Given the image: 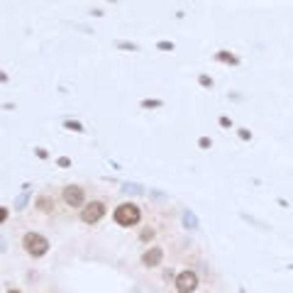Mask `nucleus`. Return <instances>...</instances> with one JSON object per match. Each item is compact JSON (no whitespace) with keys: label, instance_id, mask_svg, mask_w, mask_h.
Instances as JSON below:
<instances>
[{"label":"nucleus","instance_id":"obj_1","mask_svg":"<svg viewBox=\"0 0 293 293\" xmlns=\"http://www.w3.org/2000/svg\"><path fill=\"white\" fill-rule=\"evenodd\" d=\"M115 222L120 225V227H134L139 220H142V210L134 205V203H122V205H117L115 208Z\"/></svg>","mask_w":293,"mask_h":293},{"label":"nucleus","instance_id":"obj_2","mask_svg":"<svg viewBox=\"0 0 293 293\" xmlns=\"http://www.w3.org/2000/svg\"><path fill=\"white\" fill-rule=\"evenodd\" d=\"M22 247H25V252L30 256H44L49 252V239L44 235H39V232H27L22 237Z\"/></svg>","mask_w":293,"mask_h":293},{"label":"nucleus","instance_id":"obj_3","mask_svg":"<svg viewBox=\"0 0 293 293\" xmlns=\"http://www.w3.org/2000/svg\"><path fill=\"white\" fill-rule=\"evenodd\" d=\"M103 215H105V203H103V201H93V203L83 205V210H81V222L95 225Z\"/></svg>","mask_w":293,"mask_h":293},{"label":"nucleus","instance_id":"obj_4","mask_svg":"<svg viewBox=\"0 0 293 293\" xmlns=\"http://www.w3.org/2000/svg\"><path fill=\"white\" fill-rule=\"evenodd\" d=\"M64 203H66L69 208H83V205H86V193H83V188L76 186V183H69V186L64 188Z\"/></svg>","mask_w":293,"mask_h":293},{"label":"nucleus","instance_id":"obj_5","mask_svg":"<svg viewBox=\"0 0 293 293\" xmlns=\"http://www.w3.org/2000/svg\"><path fill=\"white\" fill-rule=\"evenodd\" d=\"M174 283H176V291H179V293H193V291L198 288V274H196V271H181Z\"/></svg>","mask_w":293,"mask_h":293},{"label":"nucleus","instance_id":"obj_6","mask_svg":"<svg viewBox=\"0 0 293 293\" xmlns=\"http://www.w3.org/2000/svg\"><path fill=\"white\" fill-rule=\"evenodd\" d=\"M164 259V249L162 247H149L144 254H142V264L144 266H159Z\"/></svg>","mask_w":293,"mask_h":293},{"label":"nucleus","instance_id":"obj_7","mask_svg":"<svg viewBox=\"0 0 293 293\" xmlns=\"http://www.w3.org/2000/svg\"><path fill=\"white\" fill-rule=\"evenodd\" d=\"M183 225H186L188 230H198V215H196L191 208L183 210Z\"/></svg>","mask_w":293,"mask_h":293},{"label":"nucleus","instance_id":"obj_8","mask_svg":"<svg viewBox=\"0 0 293 293\" xmlns=\"http://www.w3.org/2000/svg\"><path fill=\"white\" fill-rule=\"evenodd\" d=\"M37 208H39L42 213H52V210H54V201L42 193V196H37Z\"/></svg>","mask_w":293,"mask_h":293},{"label":"nucleus","instance_id":"obj_9","mask_svg":"<svg viewBox=\"0 0 293 293\" xmlns=\"http://www.w3.org/2000/svg\"><path fill=\"white\" fill-rule=\"evenodd\" d=\"M215 59H218V61H227V64H232V66H237V64H239V59H237L235 54H230V52H218V54H215Z\"/></svg>","mask_w":293,"mask_h":293},{"label":"nucleus","instance_id":"obj_10","mask_svg":"<svg viewBox=\"0 0 293 293\" xmlns=\"http://www.w3.org/2000/svg\"><path fill=\"white\" fill-rule=\"evenodd\" d=\"M30 203V191H22L18 198H15V210H25Z\"/></svg>","mask_w":293,"mask_h":293},{"label":"nucleus","instance_id":"obj_11","mask_svg":"<svg viewBox=\"0 0 293 293\" xmlns=\"http://www.w3.org/2000/svg\"><path fill=\"white\" fill-rule=\"evenodd\" d=\"M122 193H129V196H144V188L137 186V183H125V186H122Z\"/></svg>","mask_w":293,"mask_h":293},{"label":"nucleus","instance_id":"obj_12","mask_svg":"<svg viewBox=\"0 0 293 293\" xmlns=\"http://www.w3.org/2000/svg\"><path fill=\"white\" fill-rule=\"evenodd\" d=\"M64 127H66V129H71V132H83V125H81V122H76V120H66V122H64Z\"/></svg>","mask_w":293,"mask_h":293},{"label":"nucleus","instance_id":"obj_13","mask_svg":"<svg viewBox=\"0 0 293 293\" xmlns=\"http://www.w3.org/2000/svg\"><path fill=\"white\" fill-rule=\"evenodd\" d=\"M115 47L127 49V52H134V49H137V44H132V42H115Z\"/></svg>","mask_w":293,"mask_h":293},{"label":"nucleus","instance_id":"obj_14","mask_svg":"<svg viewBox=\"0 0 293 293\" xmlns=\"http://www.w3.org/2000/svg\"><path fill=\"white\" fill-rule=\"evenodd\" d=\"M139 237H142L144 242H146V239H152V237H154V230H152V227H146V230H142V235H139Z\"/></svg>","mask_w":293,"mask_h":293},{"label":"nucleus","instance_id":"obj_15","mask_svg":"<svg viewBox=\"0 0 293 293\" xmlns=\"http://www.w3.org/2000/svg\"><path fill=\"white\" fill-rule=\"evenodd\" d=\"M162 100H142V108H159Z\"/></svg>","mask_w":293,"mask_h":293},{"label":"nucleus","instance_id":"obj_16","mask_svg":"<svg viewBox=\"0 0 293 293\" xmlns=\"http://www.w3.org/2000/svg\"><path fill=\"white\" fill-rule=\"evenodd\" d=\"M198 83L201 86H213V78L210 76H198Z\"/></svg>","mask_w":293,"mask_h":293},{"label":"nucleus","instance_id":"obj_17","mask_svg":"<svg viewBox=\"0 0 293 293\" xmlns=\"http://www.w3.org/2000/svg\"><path fill=\"white\" fill-rule=\"evenodd\" d=\"M8 215H10V210H8V208H0V222H5V220H8Z\"/></svg>","mask_w":293,"mask_h":293},{"label":"nucleus","instance_id":"obj_18","mask_svg":"<svg viewBox=\"0 0 293 293\" xmlns=\"http://www.w3.org/2000/svg\"><path fill=\"white\" fill-rule=\"evenodd\" d=\"M159 49H164V52H171V49H174V44H171V42H159Z\"/></svg>","mask_w":293,"mask_h":293},{"label":"nucleus","instance_id":"obj_19","mask_svg":"<svg viewBox=\"0 0 293 293\" xmlns=\"http://www.w3.org/2000/svg\"><path fill=\"white\" fill-rule=\"evenodd\" d=\"M198 144L203 146V149H208V146H210V139H208V137H201V139H198Z\"/></svg>","mask_w":293,"mask_h":293},{"label":"nucleus","instance_id":"obj_20","mask_svg":"<svg viewBox=\"0 0 293 293\" xmlns=\"http://www.w3.org/2000/svg\"><path fill=\"white\" fill-rule=\"evenodd\" d=\"M56 164H59V166H71V162H69L66 157H59V159H56Z\"/></svg>","mask_w":293,"mask_h":293},{"label":"nucleus","instance_id":"obj_21","mask_svg":"<svg viewBox=\"0 0 293 293\" xmlns=\"http://www.w3.org/2000/svg\"><path fill=\"white\" fill-rule=\"evenodd\" d=\"M5 244H8V242H5V237H3V235H0V254H3V252H5Z\"/></svg>","mask_w":293,"mask_h":293},{"label":"nucleus","instance_id":"obj_22","mask_svg":"<svg viewBox=\"0 0 293 293\" xmlns=\"http://www.w3.org/2000/svg\"><path fill=\"white\" fill-rule=\"evenodd\" d=\"M220 125H222V127H230V117H220Z\"/></svg>","mask_w":293,"mask_h":293},{"label":"nucleus","instance_id":"obj_23","mask_svg":"<svg viewBox=\"0 0 293 293\" xmlns=\"http://www.w3.org/2000/svg\"><path fill=\"white\" fill-rule=\"evenodd\" d=\"M239 137H242V139H249V137H252V134H249V132H247V129H239Z\"/></svg>","mask_w":293,"mask_h":293},{"label":"nucleus","instance_id":"obj_24","mask_svg":"<svg viewBox=\"0 0 293 293\" xmlns=\"http://www.w3.org/2000/svg\"><path fill=\"white\" fill-rule=\"evenodd\" d=\"M8 293H22V291H15V288H13V291H8Z\"/></svg>","mask_w":293,"mask_h":293}]
</instances>
